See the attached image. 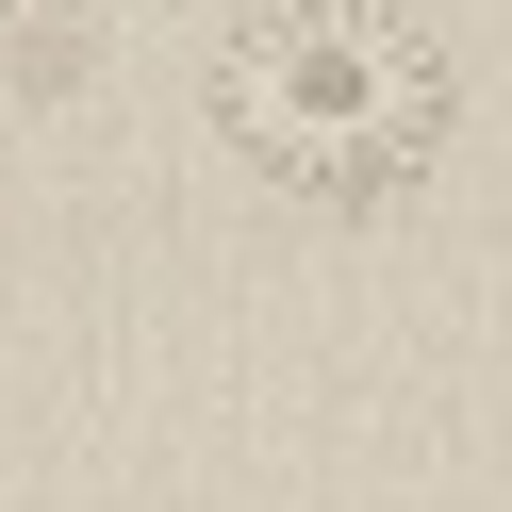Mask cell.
I'll list each match as a JSON object with an SVG mask.
<instances>
[{
	"label": "cell",
	"instance_id": "6da1fadb",
	"mask_svg": "<svg viewBox=\"0 0 512 512\" xmlns=\"http://www.w3.org/2000/svg\"><path fill=\"white\" fill-rule=\"evenodd\" d=\"M199 100H215V149L314 215H397L463 133V67L413 0H248Z\"/></svg>",
	"mask_w": 512,
	"mask_h": 512
},
{
	"label": "cell",
	"instance_id": "7a4b0ae2",
	"mask_svg": "<svg viewBox=\"0 0 512 512\" xmlns=\"http://www.w3.org/2000/svg\"><path fill=\"white\" fill-rule=\"evenodd\" d=\"M116 50V0H0V100H83Z\"/></svg>",
	"mask_w": 512,
	"mask_h": 512
}]
</instances>
